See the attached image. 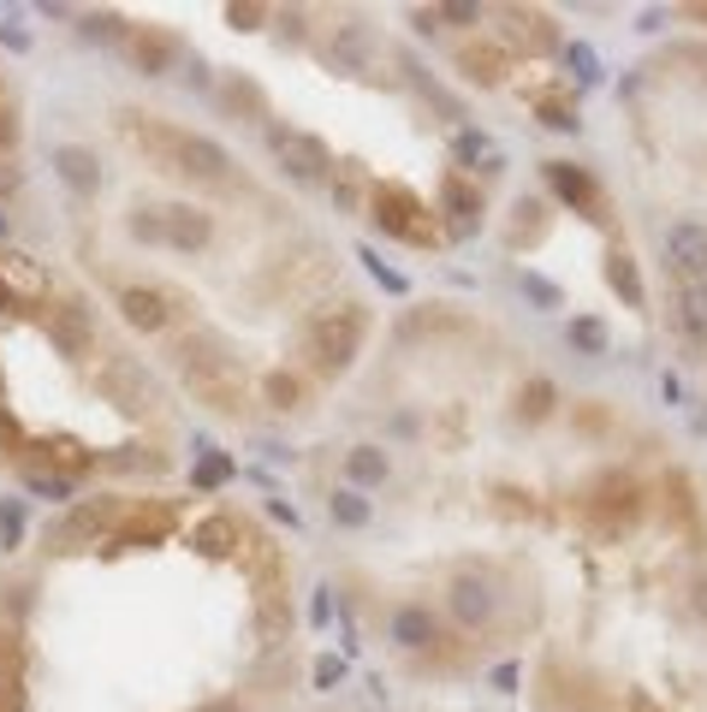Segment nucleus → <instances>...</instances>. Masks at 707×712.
I'll return each mask as SVG.
<instances>
[{
    "instance_id": "f257e3e1",
    "label": "nucleus",
    "mask_w": 707,
    "mask_h": 712,
    "mask_svg": "<svg viewBox=\"0 0 707 712\" xmlns=\"http://www.w3.org/2000/svg\"><path fill=\"white\" fill-rule=\"evenodd\" d=\"M119 131H126L131 149H143L161 172H172V179H191V184H209V190L232 184V154L220 149L215 137L185 131V126H172V119L137 113V108L119 113Z\"/></svg>"
},
{
    "instance_id": "f03ea898",
    "label": "nucleus",
    "mask_w": 707,
    "mask_h": 712,
    "mask_svg": "<svg viewBox=\"0 0 707 712\" xmlns=\"http://www.w3.org/2000/svg\"><path fill=\"white\" fill-rule=\"evenodd\" d=\"M179 374H185V387H191L209 410L220 415H245L250 410V380H245V362H238V351L227 339H215V333H191V339H179Z\"/></svg>"
},
{
    "instance_id": "7ed1b4c3",
    "label": "nucleus",
    "mask_w": 707,
    "mask_h": 712,
    "mask_svg": "<svg viewBox=\"0 0 707 712\" xmlns=\"http://www.w3.org/2000/svg\"><path fill=\"white\" fill-rule=\"evenodd\" d=\"M364 339H369V309L364 303H327V309H316V315L303 321L298 351H303V362L316 374L333 380V374H345L357 362Z\"/></svg>"
},
{
    "instance_id": "20e7f679",
    "label": "nucleus",
    "mask_w": 707,
    "mask_h": 712,
    "mask_svg": "<svg viewBox=\"0 0 707 712\" xmlns=\"http://www.w3.org/2000/svg\"><path fill=\"white\" fill-rule=\"evenodd\" d=\"M126 225L131 238H143L155 250H202L215 238V214L191 202H137Z\"/></svg>"
},
{
    "instance_id": "39448f33",
    "label": "nucleus",
    "mask_w": 707,
    "mask_h": 712,
    "mask_svg": "<svg viewBox=\"0 0 707 712\" xmlns=\"http://www.w3.org/2000/svg\"><path fill=\"white\" fill-rule=\"evenodd\" d=\"M369 220L381 225L387 238L410 244V250L440 244V220H435V208H428L417 190H405V184H375V190H369Z\"/></svg>"
},
{
    "instance_id": "423d86ee",
    "label": "nucleus",
    "mask_w": 707,
    "mask_h": 712,
    "mask_svg": "<svg viewBox=\"0 0 707 712\" xmlns=\"http://www.w3.org/2000/svg\"><path fill=\"white\" fill-rule=\"evenodd\" d=\"M268 149L280 154V167L291 172L298 184H333V154H327V143L321 137H309V131H298V126H273L268 131Z\"/></svg>"
},
{
    "instance_id": "0eeeda50",
    "label": "nucleus",
    "mask_w": 707,
    "mask_h": 712,
    "mask_svg": "<svg viewBox=\"0 0 707 712\" xmlns=\"http://www.w3.org/2000/svg\"><path fill=\"white\" fill-rule=\"evenodd\" d=\"M636 511H643V493H636V481H625V475H607L582 499V517H589L595 534H625L636 523Z\"/></svg>"
},
{
    "instance_id": "6e6552de",
    "label": "nucleus",
    "mask_w": 707,
    "mask_h": 712,
    "mask_svg": "<svg viewBox=\"0 0 707 712\" xmlns=\"http://www.w3.org/2000/svg\"><path fill=\"white\" fill-rule=\"evenodd\" d=\"M119 315H126V327H137V333H161V327H172L185 315V298L167 285H119Z\"/></svg>"
},
{
    "instance_id": "1a4fd4ad",
    "label": "nucleus",
    "mask_w": 707,
    "mask_h": 712,
    "mask_svg": "<svg viewBox=\"0 0 707 712\" xmlns=\"http://www.w3.org/2000/svg\"><path fill=\"white\" fill-rule=\"evenodd\" d=\"M666 321L689 351L707 357V280H671V303H666Z\"/></svg>"
},
{
    "instance_id": "9d476101",
    "label": "nucleus",
    "mask_w": 707,
    "mask_h": 712,
    "mask_svg": "<svg viewBox=\"0 0 707 712\" xmlns=\"http://www.w3.org/2000/svg\"><path fill=\"white\" fill-rule=\"evenodd\" d=\"M660 255L671 280H707V220H678L666 232Z\"/></svg>"
},
{
    "instance_id": "9b49d317",
    "label": "nucleus",
    "mask_w": 707,
    "mask_h": 712,
    "mask_svg": "<svg viewBox=\"0 0 707 712\" xmlns=\"http://www.w3.org/2000/svg\"><path fill=\"white\" fill-rule=\"evenodd\" d=\"M494 612H499L494 582L481 576V570H458V576H452V618L464 623V630H488Z\"/></svg>"
},
{
    "instance_id": "f8f14e48",
    "label": "nucleus",
    "mask_w": 707,
    "mask_h": 712,
    "mask_svg": "<svg viewBox=\"0 0 707 712\" xmlns=\"http://www.w3.org/2000/svg\"><path fill=\"white\" fill-rule=\"evenodd\" d=\"M547 179H554V190H559V197L571 202V208H577V214L607 220V197H600V184H595L582 167H571V161H547Z\"/></svg>"
},
{
    "instance_id": "ddd939ff",
    "label": "nucleus",
    "mask_w": 707,
    "mask_h": 712,
    "mask_svg": "<svg viewBox=\"0 0 707 712\" xmlns=\"http://www.w3.org/2000/svg\"><path fill=\"white\" fill-rule=\"evenodd\" d=\"M440 214H446V232H476L481 225V190L464 179V172H446V184H440Z\"/></svg>"
},
{
    "instance_id": "4468645a",
    "label": "nucleus",
    "mask_w": 707,
    "mask_h": 712,
    "mask_svg": "<svg viewBox=\"0 0 707 712\" xmlns=\"http://www.w3.org/2000/svg\"><path fill=\"white\" fill-rule=\"evenodd\" d=\"M392 641H399L405 653H440L446 635H440L428 605H399V612H392Z\"/></svg>"
},
{
    "instance_id": "2eb2a0df",
    "label": "nucleus",
    "mask_w": 707,
    "mask_h": 712,
    "mask_svg": "<svg viewBox=\"0 0 707 712\" xmlns=\"http://www.w3.org/2000/svg\"><path fill=\"white\" fill-rule=\"evenodd\" d=\"M126 42H131V60L143 66L149 78H167L172 66H179V54H185V48H179V37H167V30H155V24H143V30H131Z\"/></svg>"
},
{
    "instance_id": "dca6fc26",
    "label": "nucleus",
    "mask_w": 707,
    "mask_h": 712,
    "mask_svg": "<svg viewBox=\"0 0 707 712\" xmlns=\"http://www.w3.org/2000/svg\"><path fill=\"white\" fill-rule=\"evenodd\" d=\"M458 72L476 78V83H506L511 54H506L499 42H464V48H458Z\"/></svg>"
},
{
    "instance_id": "f3484780",
    "label": "nucleus",
    "mask_w": 707,
    "mask_h": 712,
    "mask_svg": "<svg viewBox=\"0 0 707 712\" xmlns=\"http://www.w3.org/2000/svg\"><path fill=\"white\" fill-rule=\"evenodd\" d=\"M506 37L524 48V54H547V48H559V30H554V19L547 12H506Z\"/></svg>"
},
{
    "instance_id": "a211bd4d",
    "label": "nucleus",
    "mask_w": 707,
    "mask_h": 712,
    "mask_svg": "<svg viewBox=\"0 0 707 712\" xmlns=\"http://www.w3.org/2000/svg\"><path fill=\"white\" fill-rule=\"evenodd\" d=\"M48 333H54V344L66 357L90 351V315H83L78 303H54V309H48Z\"/></svg>"
},
{
    "instance_id": "6ab92c4d",
    "label": "nucleus",
    "mask_w": 707,
    "mask_h": 712,
    "mask_svg": "<svg viewBox=\"0 0 707 712\" xmlns=\"http://www.w3.org/2000/svg\"><path fill=\"white\" fill-rule=\"evenodd\" d=\"M101 387H108L113 398H119V410H149V380L131 369V362H108V369H101Z\"/></svg>"
},
{
    "instance_id": "aec40b11",
    "label": "nucleus",
    "mask_w": 707,
    "mask_h": 712,
    "mask_svg": "<svg viewBox=\"0 0 707 712\" xmlns=\"http://www.w3.org/2000/svg\"><path fill=\"white\" fill-rule=\"evenodd\" d=\"M54 167H60V179L72 184V190H96V184H101V172H96V154H90V149H78V143L54 149Z\"/></svg>"
},
{
    "instance_id": "412c9836",
    "label": "nucleus",
    "mask_w": 707,
    "mask_h": 712,
    "mask_svg": "<svg viewBox=\"0 0 707 712\" xmlns=\"http://www.w3.org/2000/svg\"><path fill=\"white\" fill-rule=\"evenodd\" d=\"M369 48H375V37H369V24H339L333 30V48H327V54H333L339 66H369Z\"/></svg>"
},
{
    "instance_id": "4be33fe9",
    "label": "nucleus",
    "mask_w": 707,
    "mask_h": 712,
    "mask_svg": "<svg viewBox=\"0 0 707 712\" xmlns=\"http://www.w3.org/2000/svg\"><path fill=\"white\" fill-rule=\"evenodd\" d=\"M607 280H613V291H618V298H625L630 309H643V303H648L643 273H636V262H630L625 250H613V255H607Z\"/></svg>"
},
{
    "instance_id": "5701e85b",
    "label": "nucleus",
    "mask_w": 707,
    "mask_h": 712,
    "mask_svg": "<svg viewBox=\"0 0 707 712\" xmlns=\"http://www.w3.org/2000/svg\"><path fill=\"white\" fill-rule=\"evenodd\" d=\"M345 469H351L357 488H375V481H387V458H381L375 445H357L351 458H345Z\"/></svg>"
},
{
    "instance_id": "b1692460",
    "label": "nucleus",
    "mask_w": 707,
    "mask_h": 712,
    "mask_svg": "<svg viewBox=\"0 0 707 712\" xmlns=\"http://www.w3.org/2000/svg\"><path fill=\"white\" fill-rule=\"evenodd\" d=\"M536 108H541L547 126H559V131H571V126H577V101H571V90H541V96H536Z\"/></svg>"
},
{
    "instance_id": "393cba45",
    "label": "nucleus",
    "mask_w": 707,
    "mask_h": 712,
    "mask_svg": "<svg viewBox=\"0 0 707 712\" xmlns=\"http://www.w3.org/2000/svg\"><path fill=\"white\" fill-rule=\"evenodd\" d=\"M517 415H524V422H547V415H554V387H547V380H529V387L517 392Z\"/></svg>"
},
{
    "instance_id": "a878e982",
    "label": "nucleus",
    "mask_w": 707,
    "mask_h": 712,
    "mask_svg": "<svg viewBox=\"0 0 707 712\" xmlns=\"http://www.w3.org/2000/svg\"><path fill=\"white\" fill-rule=\"evenodd\" d=\"M262 398H268L273 410H298L303 387H298V380H291V374H268V380H262Z\"/></svg>"
},
{
    "instance_id": "bb28decb",
    "label": "nucleus",
    "mask_w": 707,
    "mask_h": 712,
    "mask_svg": "<svg viewBox=\"0 0 707 712\" xmlns=\"http://www.w3.org/2000/svg\"><path fill=\"white\" fill-rule=\"evenodd\" d=\"M333 517H339V523H369V505H364V493H351V488H345V493H333Z\"/></svg>"
},
{
    "instance_id": "cd10ccee",
    "label": "nucleus",
    "mask_w": 707,
    "mask_h": 712,
    "mask_svg": "<svg viewBox=\"0 0 707 712\" xmlns=\"http://www.w3.org/2000/svg\"><path fill=\"white\" fill-rule=\"evenodd\" d=\"M571 339L582 344V351H600V344H607V333H600L595 321H577V327H571Z\"/></svg>"
},
{
    "instance_id": "c85d7f7f",
    "label": "nucleus",
    "mask_w": 707,
    "mask_h": 712,
    "mask_svg": "<svg viewBox=\"0 0 707 712\" xmlns=\"http://www.w3.org/2000/svg\"><path fill=\"white\" fill-rule=\"evenodd\" d=\"M689 612L707 618V570H696V582H689Z\"/></svg>"
},
{
    "instance_id": "c756f323",
    "label": "nucleus",
    "mask_w": 707,
    "mask_h": 712,
    "mask_svg": "<svg viewBox=\"0 0 707 712\" xmlns=\"http://www.w3.org/2000/svg\"><path fill=\"white\" fill-rule=\"evenodd\" d=\"M524 285H529V298H536V303H547V309H554V303H559V291H554V285H547V280H536V273H529V280H524Z\"/></svg>"
},
{
    "instance_id": "7c9ffc66",
    "label": "nucleus",
    "mask_w": 707,
    "mask_h": 712,
    "mask_svg": "<svg viewBox=\"0 0 707 712\" xmlns=\"http://www.w3.org/2000/svg\"><path fill=\"white\" fill-rule=\"evenodd\" d=\"M227 19H232V24H245V30H256V19H262V7H232Z\"/></svg>"
},
{
    "instance_id": "2f4dec72",
    "label": "nucleus",
    "mask_w": 707,
    "mask_h": 712,
    "mask_svg": "<svg viewBox=\"0 0 707 712\" xmlns=\"http://www.w3.org/2000/svg\"><path fill=\"white\" fill-rule=\"evenodd\" d=\"M12 137H19V126H12V108H0V149H12Z\"/></svg>"
},
{
    "instance_id": "473e14b6",
    "label": "nucleus",
    "mask_w": 707,
    "mask_h": 712,
    "mask_svg": "<svg viewBox=\"0 0 707 712\" xmlns=\"http://www.w3.org/2000/svg\"><path fill=\"white\" fill-rule=\"evenodd\" d=\"M202 712H245L238 701H215V706H202Z\"/></svg>"
},
{
    "instance_id": "72a5a7b5",
    "label": "nucleus",
    "mask_w": 707,
    "mask_h": 712,
    "mask_svg": "<svg viewBox=\"0 0 707 712\" xmlns=\"http://www.w3.org/2000/svg\"><path fill=\"white\" fill-rule=\"evenodd\" d=\"M571 712H595V706H571Z\"/></svg>"
}]
</instances>
